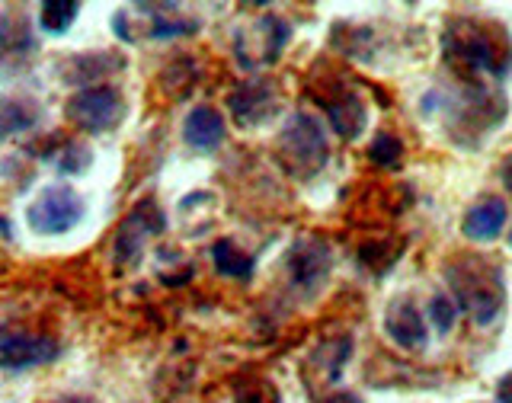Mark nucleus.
Segmentation results:
<instances>
[{
  "mask_svg": "<svg viewBox=\"0 0 512 403\" xmlns=\"http://www.w3.org/2000/svg\"><path fill=\"white\" fill-rule=\"evenodd\" d=\"M125 112H128V100L112 80L100 87L74 90L68 96V103H64V116H68V122L77 125L84 135L116 132L125 122Z\"/></svg>",
  "mask_w": 512,
  "mask_h": 403,
  "instance_id": "20e7f679",
  "label": "nucleus"
},
{
  "mask_svg": "<svg viewBox=\"0 0 512 403\" xmlns=\"http://www.w3.org/2000/svg\"><path fill=\"white\" fill-rule=\"evenodd\" d=\"M36 52V39L23 13L10 10L4 16V36H0V74H13L29 64V55Z\"/></svg>",
  "mask_w": 512,
  "mask_h": 403,
  "instance_id": "4468645a",
  "label": "nucleus"
},
{
  "mask_svg": "<svg viewBox=\"0 0 512 403\" xmlns=\"http://www.w3.org/2000/svg\"><path fill=\"white\" fill-rule=\"evenodd\" d=\"M234 403H282V394L269 378L244 375L234 384Z\"/></svg>",
  "mask_w": 512,
  "mask_h": 403,
  "instance_id": "b1692460",
  "label": "nucleus"
},
{
  "mask_svg": "<svg viewBox=\"0 0 512 403\" xmlns=\"http://www.w3.org/2000/svg\"><path fill=\"white\" fill-rule=\"evenodd\" d=\"M276 157L295 180H311V176H317L327 167V157H330L324 125H320L311 112L288 116V122L282 125V132L276 138Z\"/></svg>",
  "mask_w": 512,
  "mask_h": 403,
  "instance_id": "7ed1b4c3",
  "label": "nucleus"
},
{
  "mask_svg": "<svg viewBox=\"0 0 512 403\" xmlns=\"http://www.w3.org/2000/svg\"><path fill=\"white\" fill-rule=\"evenodd\" d=\"M448 285L452 295L461 304V311L468 314L477 327H493L506 308V288L503 272L496 269L484 256L461 253L448 263Z\"/></svg>",
  "mask_w": 512,
  "mask_h": 403,
  "instance_id": "f257e3e1",
  "label": "nucleus"
},
{
  "mask_svg": "<svg viewBox=\"0 0 512 403\" xmlns=\"http://www.w3.org/2000/svg\"><path fill=\"white\" fill-rule=\"evenodd\" d=\"M506 221H509L506 202L500 196H487L468 208V215L461 221V234L474 240V244H487V240H496L503 234Z\"/></svg>",
  "mask_w": 512,
  "mask_h": 403,
  "instance_id": "2eb2a0df",
  "label": "nucleus"
},
{
  "mask_svg": "<svg viewBox=\"0 0 512 403\" xmlns=\"http://www.w3.org/2000/svg\"><path fill=\"white\" fill-rule=\"evenodd\" d=\"M58 356H61V343L45 333L16 330L0 340V368L4 372H29V368L52 365Z\"/></svg>",
  "mask_w": 512,
  "mask_h": 403,
  "instance_id": "0eeeda50",
  "label": "nucleus"
},
{
  "mask_svg": "<svg viewBox=\"0 0 512 403\" xmlns=\"http://www.w3.org/2000/svg\"><path fill=\"white\" fill-rule=\"evenodd\" d=\"M141 16H148V36L151 39H176V36H189V32L199 29V20H189V16H180L176 13L173 4H138L135 7Z\"/></svg>",
  "mask_w": 512,
  "mask_h": 403,
  "instance_id": "a211bd4d",
  "label": "nucleus"
},
{
  "mask_svg": "<svg viewBox=\"0 0 512 403\" xmlns=\"http://www.w3.org/2000/svg\"><path fill=\"white\" fill-rule=\"evenodd\" d=\"M80 10H84L80 0H45L39 4V29L48 36H64L77 23Z\"/></svg>",
  "mask_w": 512,
  "mask_h": 403,
  "instance_id": "412c9836",
  "label": "nucleus"
},
{
  "mask_svg": "<svg viewBox=\"0 0 512 403\" xmlns=\"http://www.w3.org/2000/svg\"><path fill=\"white\" fill-rule=\"evenodd\" d=\"M445 55L458 68L480 71V74H493L500 77L509 71L512 64V45L506 29L493 26V23H477V20H455L445 29Z\"/></svg>",
  "mask_w": 512,
  "mask_h": 403,
  "instance_id": "f03ea898",
  "label": "nucleus"
},
{
  "mask_svg": "<svg viewBox=\"0 0 512 403\" xmlns=\"http://www.w3.org/2000/svg\"><path fill=\"white\" fill-rule=\"evenodd\" d=\"M164 231H167L164 208H160L154 199H141L132 212L125 215V221L119 224L116 237H112V263H116V269L119 272L135 269L144 256L148 237H157Z\"/></svg>",
  "mask_w": 512,
  "mask_h": 403,
  "instance_id": "423d86ee",
  "label": "nucleus"
},
{
  "mask_svg": "<svg viewBox=\"0 0 512 403\" xmlns=\"http://www.w3.org/2000/svg\"><path fill=\"white\" fill-rule=\"evenodd\" d=\"M400 253H404V240L384 237V240H368V244L359 250V260L372 272H388L397 263Z\"/></svg>",
  "mask_w": 512,
  "mask_h": 403,
  "instance_id": "5701e85b",
  "label": "nucleus"
},
{
  "mask_svg": "<svg viewBox=\"0 0 512 403\" xmlns=\"http://www.w3.org/2000/svg\"><path fill=\"white\" fill-rule=\"evenodd\" d=\"M42 122V103L26 93L0 96V141H10L16 135L32 132Z\"/></svg>",
  "mask_w": 512,
  "mask_h": 403,
  "instance_id": "f3484780",
  "label": "nucleus"
},
{
  "mask_svg": "<svg viewBox=\"0 0 512 403\" xmlns=\"http://www.w3.org/2000/svg\"><path fill=\"white\" fill-rule=\"evenodd\" d=\"M288 23L279 16H263L256 20L247 32L237 36V58L244 68H260V64H272L288 42Z\"/></svg>",
  "mask_w": 512,
  "mask_h": 403,
  "instance_id": "9d476101",
  "label": "nucleus"
},
{
  "mask_svg": "<svg viewBox=\"0 0 512 403\" xmlns=\"http://www.w3.org/2000/svg\"><path fill=\"white\" fill-rule=\"evenodd\" d=\"M119 71H125V55L112 52V48H96V52L68 55L58 64V77L68 87H77V90L109 84V77H116Z\"/></svg>",
  "mask_w": 512,
  "mask_h": 403,
  "instance_id": "6e6552de",
  "label": "nucleus"
},
{
  "mask_svg": "<svg viewBox=\"0 0 512 403\" xmlns=\"http://www.w3.org/2000/svg\"><path fill=\"white\" fill-rule=\"evenodd\" d=\"M496 400L500 403H512V372L500 378V384H496Z\"/></svg>",
  "mask_w": 512,
  "mask_h": 403,
  "instance_id": "cd10ccee",
  "label": "nucleus"
},
{
  "mask_svg": "<svg viewBox=\"0 0 512 403\" xmlns=\"http://www.w3.org/2000/svg\"><path fill=\"white\" fill-rule=\"evenodd\" d=\"M317 103L327 112V122L340 138L356 141L365 132L368 112H365V103L359 100L356 90H349L343 84H333L324 93H317Z\"/></svg>",
  "mask_w": 512,
  "mask_h": 403,
  "instance_id": "9b49d317",
  "label": "nucleus"
},
{
  "mask_svg": "<svg viewBox=\"0 0 512 403\" xmlns=\"http://www.w3.org/2000/svg\"><path fill=\"white\" fill-rule=\"evenodd\" d=\"M55 403H100V400L90 397V394H64V397H58Z\"/></svg>",
  "mask_w": 512,
  "mask_h": 403,
  "instance_id": "c756f323",
  "label": "nucleus"
},
{
  "mask_svg": "<svg viewBox=\"0 0 512 403\" xmlns=\"http://www.w3.org/2000/svg\"><path fill=\"white\" fill-rule=\"evenodd\" d=\"M320 403H365L356 391H330L320 397Z\"/></svg>",
  "mask_w": 512,
  "mask_h": 403,
  "instance_id": "bb28decb",
  "label": "nucleus"
},
{
  "mask_svg": "<svg viewBox=\"0 0 512 403\" xmlns=\"http://www.w3.org/2000/svg\"><path fill=\"white\" fill-rule=\"evenodd\" d=\"M426 317H429V324L436 327L442 336H448L455 330V320H458V304L452 301V295H445V292H436L429 298L426 304Z\"/></svg>",
  "mask_w": 512,
  "mask_h": 403,
  "instance_id": "a878e982",
  "label": "nucleus"
},
{
  "mask_svg": "<svg viewBox=\"0 0 512 403\" xmlns=\"http://www.w3.org/2000/svg\"><path fill=\"white\" fill-rule=\"evenodd\" d=\"M48 160L68 176H80L87 173L90 164H93V148L84 141V138H64V141H55L52 154H48Z\"/></svg>",
  "mask_w": 512,
  "mask_h": 403,
  "instance_id": "aec40b11",
  "label": "nucleus"
},
{
  "mask_svg": "<svg viewBox=\"0 0 512 403\" xmlns=\"http://www.w3.org/2000/svg\"><path fill=\"white\" fill-rule=\"evenodd\" d=\"M279 106L276 87L269 80H250V84H240L231 96H228V109L237 125L253 128L272 116V109Z\"/></svg>",
  "mask_w": 512,
  "mask_h": 403,
  "instance_id": "f8f14e48",
  "label": "nucleus"
},
{
  "mask_svg": "<svg viewBox=\"0 0 512 403\" xmlns=\"http://www.w3.org/2000/svg\"><path fill=\"white\" fill-rule=\"evenodd\" d=\"M330 263H333V256H330V247L324 244V240L304 237L285 256L288 282H292V288H298V292L311 295V292H317V288L327 282Z\"/></svg>",
  "mask_w": 512,
  "mask_h": 403,
  "instance_id": "1a4fd4ad",
  "label": "nucleus"
},
{
  "mask_svg": "<svg viewBox=\"0 0 512 403\" xmlns=\"http://www.w3.org/2000/svg\"><path fill=\"white\" fill-rule=\"evenodd\" d=\"M384 333H388L391 343H397L400 349L426 346V320L410 298L391 301V308L384 311Z\"/></svg>",
  "mask_w": 512,
  "mask_h": 403,
  "instance_id": "ddd939ff",
  "label": "nucleus"
},
{
  "mask_svg": "<svg viewBox=\"0 0 512 403\" xmlns=\"http://www.w3.org/2000/svg\"><path fill=\"white\" fill-rule=\"evenodd\" d=\"M500 180H503V186L509 189V196H512V154H506V157H503V167H500Z\"/></svg>",
  "mask_w": 512,
  "mask_h": 403,
  "instance_id": "c85d7f7f",
  "label": "nucleus"
},
{
  "mask_svg": "<svg viewBox=\"0 0 512 403\" xmlns=\"http://www.w3.org/2000/svg\"><path fill=\"white\" fill-rule=\"evenodd\" d=\"M212 263L218 269V276H224V279H250L253 266H256L253 256L247 250H240L237 240H231V237H221L212 244Z\"/></svg>",
  "mask_w": 512,
  "mask_h": 403,
  "instance_id": "6ab92c4d",
  "label": "nucleus"
},
{
  "mask_svg": "<svg viewBox=\"0 0 512 403\" xmlns=\"http://www.w3.org/2000/svg\"><path fill=\"white\" fill-rule=\"evenodd\" d=\"M87 215L84 196L68 183H52L39 189V196L26 208V224L36 237H61L71 234Z\"/></svg>",
  "mask_w": 512,
  "mask_h": 403,
  "instance_id": "39448f33",
  "label": "nucleus"
},
{
  "mask_svg": "<svg viewBox=\"0 0 512 403\" xmlns=\"http://www.w3.org/2000/svg\"><path fill=\"white\" fill-rule=\"evenodd\" d=\"M509 247H512V231H509Z\"/></svg>",
  "mask_w": 512,
  "mask_h": 403,
  "instance_id": "7c9ffc66",
  "label": "nucleus"
},
{
  "mask_svg": "<svg viewBox=\"0 0 512 403\" xmlns=\"http://www.w3.org/2000/svg\"><path fill=\"white\" fill-rule=\"evenodd\" d=\"M224 135H228V125H224V116L215 106H196L186 112L183 122V141L196 151H215L224 144Z\"/></svg>",
  "mask_w": 512,
  "mask_h": 403,
  "instance_id": "dca6fc26",
  "label": "nucleus"
},
{
  "mask_svg": "<svg viewBox=\"0 0 512 403\" xmlns=\"http://www.w3.org/2000/svg\"><path fill=\"white\" fill-rule=\"evenodd\" d=\"M368 160L381 170H397L404 164V141L394 132H378L372 138V148H368Z\"/></svg>",
  "mask_w": 512,
  "mask_h": 403,
  "instance_id": "393cba45",
  "label": "nucleus"
},
{
  "mask_svg": "<svg viewBox=\"0 0 512 403\" xmlns=\"http://www.w3.org/2000/svg\"><path fill=\"white\" fill-rule=\"evenodd\" d=\"M349 356H352V336H343V340H330V343L320 346L314 352L311 365L317 368V375L324 381H336L343 375V365Z\"/></svg>",
  "mask_w": 512,
  "mask_h": 403,
  "instance_id": "4be33fe9",
  "label": "nucleus"
}]
</instances>
